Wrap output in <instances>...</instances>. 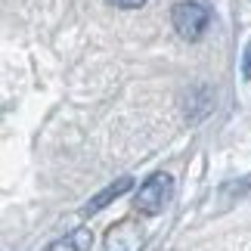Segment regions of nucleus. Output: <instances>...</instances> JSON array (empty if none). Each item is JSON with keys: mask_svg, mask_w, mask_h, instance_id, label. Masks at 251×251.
<instances>
[{"mask_svg": "<svg viewBox=\"0 0 251 251\" xmlns=\"http://www.w3.org/2000/svg\"><path fill=\"white\" fill-rule=\"evenodd\" d=\"M171 192H174L171 174L158 171V174H152V177H146V183L137 189V196H133V208H137L143 217H155L158 211H165V205L171 201Z\"/></svg>", "mask_w": 251, "mask_h": 251, "instance_id": "obj_1", "label": "nucleus"}, {"mask_svg": "<svg viewBox=\"0 0 251 251\" xmlns=\"http://www.w3.org/2000/svg\"><path fill=\"white\" fill-rule=\"evenodd\" d=\"M171 22H174V31L183 41H199L208 28V9L201 3H196V0H183V3L174 6Z\"/></svg>", "mask_w": 251, "mask_h": 251, "instance_id": "obj_2", "label": "nucleus"}, {"mask_svg": "<svg viewBox=\"0 0 251 251\" xmlns=\"http://www.w3.org/2000/svg\"><path fill=\"white\" fill-rule=\"evenodd\" d=\"M143 248V226L133 217L118 220L105 233V251H140Z\"/></svg>", "mask_w": 251, "mask_h": 251, "instance_id": "obj_3", "label": "nucleus"}, {"mask_svg": "<svg viewBox=\"0 0 251 251\" xmlns=\"http://www.w3.org/2000/svg\"><path fill=\"white\" fill-rule=\"evenodd\" d=\"M130 186H133V180H130V177H118L115 183H109V186H105L102 192H96V196H93L90 201H87V205H84V214L90 217V214H96V211H102L105 205H109V201L121 199V196H124V192H127Z\"/></svg>", "mask_w": 251, "mask_h": 251, "instance_id": "obj_4", "label": "nucleus"}, {"mask_svg": "<svg viewBox=\"0 0 251 251\" xmlns=\"http://www.w3.org/2000/svg\"><path fill=\"white\" fill-rule=\"evenodd\" d=\"M93 245V233L90 229H72V233H65L62 239H56V242L47 248V251H90Z\"/></svg>", "mask_w": 251, "mask_h": 251, "instance_id": "obj_5", "label": "nucleus"}, {"mask_svg": "<svg viewBox=\"0 0 251 251\" xmlns=\"http://www.w3.org/2000/svg\"><path fill=\"white\" fill-rule=\"evenodd\" d=\"M109 3H115L118 9H140L146 0H109Z\"/></svg>", "mask_w": 251, "mask_h": 251, "instance_id": "obj_6", "label": "nucleus"}, {"mask_svg": "<svg viewBox=\"0 0 251 251\" xmlns=\"http://www.w3.org/2000/svg\"><path fill=\"white\" fill-rule=\"evenodd\" d=\"M245 75L251 78V50H248V65H245Z\"/></svg>", "mask_w": 251, "mask_h": 251, "instance_id": "obj_7", "label": "nucleus"}]
</instances>
